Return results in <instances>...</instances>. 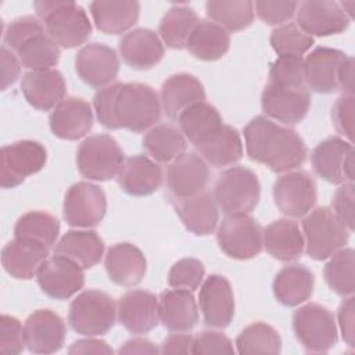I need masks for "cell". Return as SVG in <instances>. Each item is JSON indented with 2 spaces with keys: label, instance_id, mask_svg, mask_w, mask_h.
Segmentation results:
<instances>
[{
  "label": "cell",
  "instance_id": "cell-1",
  "mask_svg": "<svg viewBox=\"0 0 355 355\" xmlns=\"http://www.w3.org/2000/svg\"><path fill=\"white\" fill-rule=\"evenodd\" d=\"M93 108L104 128L135 133L155 126L162 111L157 92L139 82H115L100 89L93 97Z\"/></svg>",
  "mask_w": 355,
  "mask_h": 355
},
{
  "label": "cell",
  "instance_id": "cell-2",
  "mask_svg": "<svg viewBox=\"0 0 355 355\" xmlns=\"http://www.w3.org/2000/svg\"><path fill=\"white\" fill-rule=\"evenodd\" d=\"M247 155L276 173L290 172L306 159L302 137L287 126L277 125L263 115L252 118L244 128Z\"/></svg>",
  "mask_w": 355,
  "mask_h": 355
},
{
  "label": "cell",
  "instance_id": "cell-3",
  "mask_svg": "<svg viewBox=\"0 0 355 355\" xmlns=\"http://www.w3.org/2000/svg\"><path fill=\"white\" fill-rule=\"evenodd\" d=\"M33 8L42 19L46 33L61 47L73 49L83 44L92 24L87 12L73 1H33Z\"/></svg>",
  "mask_w": 355,
  "mask_h": 355
},
{
  "label": "cell",
  "instance_id": "cell-4",
  "mask_svg": "<svg viewBox=\"0 0 355 355\" xmlns=\"http://www.w3.org/2000/svg\"><path fill=\"white\" fill-rule=\"evenodd\" d=\"M218 208L226 215H248L259 202L261 184L254 171L245 166L225 169L214 187Z\"/></svg>",
  "mask_w": 355,
  "mask_h": 355
},
{
  "label": "cell",
  "instance_id": "cell-5",
  "mask_svg": "<svg viewBox=\"0 0 355 355\" xmlns=\"http://www.w3.org/2000/svg\"><path fill=\"white\" fill-rule=\"evenodd\" d=\"M116 319L114 298L100 290H85L69 305L68 323L71 329L86 337L108 333Z\"/></svg>",
  "mask_w": 355,
  "mask_h": 355
},
{
  "label": "cell",
  "instance_id": "cell-6",
  "mask_svg": "<svg viewBox=\"0 0 355 355\" xmlns=\"http://www.w3.org/2000/svg\"><path fill=\"white\" fill-rule=\"evenodd\" d=\"M302 233L306 254L312 259L323 261L345 247L351 232L338 220L331 208L318 207L304 216Z\"/></svg>",
  "mask_w": 355,
  "mask_h": 355
},
{
  "label": "cell",
  "instance_id": "cell-7",
  "mask_svg": "<svg viewBox=\"0 0 355 355\" xmlns=\"http://www.w3.org/2000/svg\"><path fill=\"white\" fill-rule=\"evenodd\" d=\"M123 162V151L110 135L89 136L76 151L78 171L89 180L105 182L118 176Z\"/></svg>",
  "mask_w": 355,
  "mask_h": 355
},
{
  "label": "cell",
  "instance_id": "cell-8",
  "mask_svg": "<svg viewBox=\"0 0 355 355\" xmlns=\"http://www.w3.org/2000/svg\"><path fill=\"white\" fill-rule=\"evenodd\" d=\"M293 330L298 343L309 352H327L338 340L334 315L316 302L305 304L294 312Z\"/></svg>",
  "mask_w": 355,
  "mask_h": 355
},
{
  "label": "cell",
  "instance_id": "cell-9",
  "mask_svg": "<svg viewBox=\"0 0 355 355\" xmlns=\"http://www.w3.org/2000/svg\"><path fill=\"white\" fill-rule=\"evenodd\" d=\"M47 161L44 146L35 140H19L3 146L0 153V186L14 189L28 176L43 169Z\"/></svg>",
  "mask_w": 355,
  "mask_h": 355
},
{
  "label": "cell",
  "instance_id": "cell-10",
  "mask_svg": "<svg viewBox=\"0 0 355 355\" xmlns=\"http://www.w3.org/2000/svg\"><path fill=\"white\" fill-rule=\"evenodd\" d=\"M262 227L250 215L226 216L216 232L219 248L225 255L247 261L259 255L263 248Z\"/></svg>",
  "mask_w": 355,
  "mask_h": 355
},
{
  "label": "cell",
  "instance_id": "cell-11",
  "mask_svg": "<svg viewBox=\"0 0 355 355\" xmlns=\"http://www.w3.org/2000/svg\"><path fill=\"white\" fill-rule=\"evenodd\" d=\"M272 193L277 209L288 218H304L318 198L316 183L306 171L286 172L276 179Z\"/></svg>",
  "mask_w": 355,
  "mask_h": 355
},
{
  "label": "cell",
  "instance_id": "cell-12",
  "mask_svg": "<svg viewBox=\"0 0 355 355\" xmlns=\"http://www.w3.org/2000/svg\"><path fill=\"white\" fill-rule=\"evenodd\" d=\"M313 171L333 184L354 183L352 143L337 136L322 140L311 154Z\"/></svg>",
  "mask_w": 355,
  "mask_h": 355
},
{
  "label": "cell",
  "instance_id": "cell-13",
  "mask_svg": "<svg viewBox=\"0 0 355 355\" xmlns=\"http://www.w3.org/2000/svg\"><path fill=\"white\" fill-rule=\"evenodd\" d=\"M107 212V197L101 187L89 182L72 184L64 198L62 215L69 226H97Z\"/></svg>",
  "mask_w": 355,
  "mask_h": 355
},
{
  "label": "cell",
  "instance_id": "cell-14",
  "mask_svg": "<svg viewBox=\"0 0 355 355\" xmlns=\"http://www.w3.org/2000/svg\"><path fill=\"white\" fill-rule=\"evenodd\" d=\"M40 290L54 300H68L85 284L83 268L76 262L54 254L47 258L36 273Z\"/></svg>",
  "mask_w": 355,
  "mask_h": 355
},
{
  "label": "cell",
  "instance_id": "cell-15",
  "mask_svg": "<svg viewBox=\"0 0 355 355\" xmlns=\"http://www.w3.org/2000/svg\"><path fill=\"white\" fill-rule=\"evenodd\" d=\"M262 111L286 126L300 123L311 107L309 90L304 87H282L266 85L261 96Z\"/></svg>",
  "mask_w": 355,
  "mask_h": 355
},
{
  "label": "cell",
  "instance_id": "cell-16",
  "mask_svg": "<svg viewBox=\"0 0 355 355\" xmlns=\"http://www.w3.org/2000/svg\"><path fill=\"white\" fill-rule=\"evenodd\" d=\"M297 26L309 36H330L344 32L351 19L337 1L308 0L301 1L295 10Z\"/></svg>",
  "mask_w": 355,
  "mask_h": 355
},
{
  "label": "cell",
  "instance_id": "cell-17",
  "mask_svg": "<svg viewBox=\"0 0 355 355\" xmlns=\"http://www.w3.org/2000/svg\"><path fill=\"white\" fill-rule=\"evenodd\" d=\"M75 69L86 85L100 90L116 79L119 58L110 46L104 43H89L76 53Z\"/></svg>",
  "mask_w": 355,
  "mask_h": 355
},
{
  "label": "cell",
  "instance_id": "cell-18",
  "mask_svg": "<svg viewBox=\"0 0 355 355\" xmlns=\"http://www.w3.org/2000/svg\"><path fill=\"white\" fill-rule=\"evenodd\" d=\"M200 311L209 327L225 329L234 316V294L230 282L222 275L208 276L198 293Z\"/></svg>",
  "mask_w": 355,
  "mask_h": 355
},
{
  "label": "cell",
  "instance_id": "cell-19",
  "mask_svg": "<svg viewBox=\"0 0 355 355\" xmlns=\"http://www.w3.org/2000/svg\"><path fill=\"white\" fill-rule=\"evenodd\" d=\"M67 327L58 313L51 309L32 312L24 323L25 344L32 354H54L64 345Z\"/></svg>",
  "mask_w": 355,
  "mask_h": 355
},
{
  "label": "cell",
  "instance_id": "cell-20",
  "mask_svg": "<svg viewBox=\"0 0 355 355\" xmlns=\"http://www.w3.org/2000/svg\"><path fill=\"white\" fill-rule=\"evenodd\" d=\"M209 180L208 164L194 153H183L175 158L166 172L168 189L175 198L184 200L202 190Z\"/></svg>",
  "mask_w": 355,
  "mask_h": 355
},
{
  "label": "cell",
  "instance_id": "cell-21",
  "mask_svg": "<svg viewBox=\"0 0 355 355\" xmlns=\"http://www.w3.org/2000/svg\"><path fill=\"white\" fill-rule=\"evenodd\" d=\"M119 323L133 334H144L153 330L158 322V297L146 290L125 293L116 305Z\"/></svg>",
  "mask_w": 355,
  "mask_h": 355
},
{
  "label": "cell",
  "instance_id": "cell-22",
  "mask_svg": "<svg viewBox=\"0 0 355 355\" xmlns=\"http://www.w3.org/2000/svg\"><path fill=\"white\" fill-rule=\"evenodd\" d=\"M49 125L51 133L58 139H82L93 126L92 105L80 97H67L51 111Z\"/></svg>",
  "mask_w": 355,
  "mask_h": 355
},
{
  "label": "cell",
  "instance_id": "cell-23",
  "mask_svg": "<svg viewBox=\"0 0 355 355\" xmlns=\"http://www.w3.org/2000/svg\"><path fill=\"white\" fill-rule=\"evenodd\" d=\"M49 247L24 237H14L1 251V265L14 279L31 280L49 258Z\"/></svg>",
  "mask_w": 355,
  "mask_h": 355
},
{
  "label": "cell",
  "instance_id": "cell-24",
  "mask_svg": "<svg viewBox=\"0 0 355 355\" xmlns=\"http://www.w3.org/2000/svg\"><path fill=\"white\" fill-rule=\"evenodd\" d=\"M21 92L33 108L50 111L65 98L67 83L57 69L29 71L21 79Z\"/></svg>",
  "mask_w": 355,
  "mask_h": 355
},
{
  "label": "cell",
  "instance_id": "cell-25",
  "mask_svg": "<svg viewBox=\"0 0 355 355\" xmlns=\"http://www.w3.org/2000/svg\"><path fill=\"white\" fill-rule=\"evenodd\" d=\"M165 49L159 36L147 28H136L119 40V54L125 64L133 69H150L164 57Z\"/></svg>",
  "mask_w": 355,
  "mask_h": 355
},
{
  "label": "cell",
  "instance_id": "cell-26",
  "mask_svg": "<svg viewBox=\"0 0 355 355\" xmlns=\"http://www.w3.org/2000/svg\"><path fill=\"white\" fill-rule=\"evenodd\" d=\"M118 184L129 196L143 197L155 193L164 180L161 166L143 154L125 159L118 176Z\"/></svg>",
  "mask_w": 355,
  "mask_h": 355
},
{
  "label": "cell",
  "instance_id": "cell-27",
  "mask_svg": "<svg viewBox=\"0 0 355 355\" xmlns=\"http://www.w3.org/2000/svg\"><path fill=\"white\" fill-rule=\"evenodd\" d=\"M104 266L110 280L123 287L139 284L147 270L143 252L130 243H118L110 247L105 254Z\"/></svg>",
  "mask_w": 355,
  "mask_h": 355
},
{
  "label": "cell",
  "instance_id": "cell-28",
  "mask_svg": "<svg viewBox=\"0 0 355 355\" xmlns=\"http://www.w3.org/2000/svg\"><path fill=\"white\" fill-rule=\"evenodd\" d=\"M345 53L330 47H316L304 60L305 83L318 93H333L338 90V69Z\"/></svg>",
  "mask_w": 355,
  "mask_h": 355
},
{
  "label": "cell",
  "instance_id": "cell-29",
  "mask_svg": "<svg viewBox=\"0 0 355 355\" xmlns=\"http://www.w3.org/2000/svg\"><path fill=\"white\" fill-rule=\"evenodd\" d=\"M159 322L169 331H189L198 322V308L189 290H165L158 297Z\"/></svg>",
  "mask_w": 355,
  "mask_h": 355
},
{
  "label": "cell",
  "instance_id": "cell-30",
  "mask_svg": "<svg viewBox=\"0 0 355 355\" xmlns=\"http://www.w3.org/2000/svg\"><path fill=\"white\" fill-rule=\"evenodd\" d=\"M159 101L165 115L171 119H178L179 114L187 107L205 101V90L194 75L180 72L164 80Z\"/></svg>",
  "mask_w": 355,
  "mask_h": 355
},
{
  "label": "cell",
  "instance_id": "cell-31",
  "mask_svg": "<svg viewBox=\"0 0 355 355\" xmlns=\"http://www.w3.org/2000/svg\"><path fill=\"white\" fill-rule=\"evenodd\" d=\"M262 244L269 255L282 262H291L300 258L305 241L300 226L290 219H276L262 232Z\"/></svg>",
  "mask_w": 355,
  "mask_h": 355
},
{
  "label": "cell",
  "instance_id": "cell-32",
  "mask_svg": "<svg viewBox=\"0 0 355 355\" xmlns=\"http://www.w3.org/2000/svg\"><path fill=\"white\" fill-rule=\"evenodd\" d=\"M90 14L98 31L107 35H121L137 22L140 4L133 0L92 1Z\"/></svg>",
  "mask_w": 355,
  "mask_h": 355
},
{
  "label": "cell",
  "instance_id": "cell-33",
  "mask_svg": "<svg viewBox=\"0 0 355 355\" xmlns=\"http://www.w3.org/2000/svg\"><path fill=\"white\" fill-rule=\"evenodd\" d=\"M176 212L184 227L196 236H208L214 233L219 220L218 204L214 193L202 190L201 193L180 200Z\"/></svg>",
  "mask_w": 355,
  "mask_h": 355
},
{
  "label": "cell",
  "instance_id": "cell-34",
  "mask_svg": "<svg viewBox=\"0 0 355 355\" xmlns=\"http://www.w3.org/2000/svg\"><path fill=\"white\" fill-rule=\"evenodd\" d=\"M315 277L311 269L301 263L282 268L273 280L275 298L284 306H297L308 301L313 293Z\"/></svg>",
  "mask_w": 355,
  "mask_h": 355
},
{
  "label": "cell",
  "instance_id": "cell-35",
  "mask_svg": "<svg viewBox=\"0 0 355 355\" xmlns=\"http://www.w3.org/2000/svg\"><path fill=\"white\" fill-rule=\"evenodd\" d=\"M54 254L90 269L101 261L104 241L94 230H69L55 243Z\"/></svg>",
  "mask_w": 355,
  "mask_h": 355
},
{
  "label": "cell",
  "instance_id": "cell-36",
  "mask_svg": "<svg viewBox=\"0 0 355 355\" xmlns=\"http://www.w3.org/2000/svg\"><path fill=\"white\" fill-rule=\"evenodd\" d=\"M229 47V32L207 19H198L186 42L189 53L201 61H216L227 53Z\"/></svg>",
  "mask_w": 355,
  "mask_h": 355
},
{
  "label": "cell",
  "instance_id": "cell-37",
  "mask_svg": "<svg viewBox=\"0 0 355 355\" xmlns=\"http://www.w3.org/2000/svg\"><path fill=\"white\" fill-rule=\"evenodd\" d=\"M196 148L201 158L214 168L232 166L243 157L240 133L233 126L225 123Z\"/></svg>",
  "mask_w": 355,
  "mask_h": 355
},
{
  "label": "cell",
  "instance_id": "cell-38",
  "mask_svg": "<svg viewBox=\"0 0 355 355\" xmlns=\"http://www.w3.org/2000/svg\"><path fill=\"white\" fill-rule=\"evenodd\" d=\"M178 123L183 136L198 147L223 125V121L214 105L200 101L183 110L178 116Z\"/></svg>",
  "mask_w": 355,
  "mask_h": 355
},
{
  "label": "cell",
  "instance_id": "cell-39",
  "mask_svg": "<svg viewBox=\"0 0 355 355\" xmlns=\"http://www.w3.org/2000/svg\"><path fill=\"white\" fill-rule=\"evenodd\" d=\"M186 137L173 125L161 123L148 129L143 137V147L157 162H172L186 151Z\"/></svg>",
  "mask_w": 355,
  "mask_h": 355
},
{
  "label": "cell",
  "instance_id": "cell-40",
  "mask_svg": "<svg viewBox=\"0 0 355 355\" xmlns=\"http://www.w3.org/2000/svg\"><path fill=\"white\" fill-rule=\"evenodd\" d=\"M205 11L212 22L227 32H239L248 28L255 15L254 3L250 0H209Z\"/></svg>",
  "mask_w": 355,
  "mask_h": 355
},
{
  "label": "cell",
  "instance_id": "cell-41",
  "mask_svg": "<svg viewBox=\"0 0 355 355\" xmlns=\"http://www.w3.org/2000/svg\"><path fill=\"white\" fill-rule=\"evenodd\" d=\"M198 22L196 11L189 6H173L162 17L158 33L166 47L180 50L186 47V42Z\"/></svg>",
  "mask_w": 355,
  "mask_h": 355
},
{
  "label": "cell",
  "instance_id": "cell-42",
  "mask_svg": "<svg viewBox=\"0 0 355 355\" xmlns=\"http://www.w3.org/2000/svg\"><path fill=\"white\" fill-rule=\"evenodd\" d=\"M58 233V219L49 212L37 209L24 214L14 226V237L29 239L49 248L55 245Z\"/></svg>",
  "mask_w": 355,
  "mask_h": 355
},
{
  "label": "cell",
  "instance_id": "cell-43",
  "mask_svg": "<svg viewBox=\"0 0 355 355\" xmlns=\"http://www.w3.org/2000/svg\"><path fill=\"white\" fill-rule=\"evenodd\" d=\"M354 266L355 252L352 248H341L336 251L329 262L324 265L323 276L327 286L341 297H349L354 294Z\"/></svg>",
  "mask_w": 355,
  "mask_h": 355
},
{
  "label": "cell",
  "instance_id": "cell-44",
  "mask_svg": "<svg viewBox=\"0 0 355 355\" xmlns=\"http://www.w3.org/2000/svg\"><path fill=\"white\" fill-rule=\"evenodd\" d=\"M17 55L21 65L31 71L53 69L60 60V47L44 32L22 44L17 50Z\"/></svg>",
  "mask_w": 355,
  "mask_h": 355
},
{
  "label": "cell",
  "instance_id": "cell-45",
  "mask_svg": "<svg viewBox=\"0 0 355 355\" xmlns=\"http://www.w3.org/2000/svg\"><path fill=\"white\" fill-rule=\"evenodd\" d=\"M239 354H279L282 338L279 333L265 322H255L241 330L236 338Z\"/></svg>",
  "mask_w": 355,
  "mask_h": 355
},
{
  "label": "cell",
  "instance_id": "cell-46",
  "mask_svg": "<svg viewBox=\"0 0 355 355\" xmlns=\"http://www.w3.org/2000/svg\"><path fill=\"white\" fill-rule=\"evenodd\" d=\"M270 46L277 55H302L313 46V37L302 32L297 24L287 22L272 31Z\"/></svg>",
  "mask_w": 355,
  "mask_h": 355
},
{
  "label": "cell",
  "instance_id": "cell-47",
  "mask_svg": "<svg viewBox=\"0 0 355 355\" xmlns=\"http://www.w3.org/2000/svg\"><path fill=\"white\" fill-rule=\"evenodd\" d=\"M268 83L282 87H304V58L301 55H279L270 65Z\"/></svg>",
  "mask_w": 355,
  "mask_h": 355
},
{
  "label": "cell",
  "instance_id": "cell-48",
  "mask_svg": "<svg viewBox=\"0 0 355 355\" xmlns=\"http://www.w3.org/2000/svg\"><path fill=\"white\" fill-rule=\"evenodd\" d=\"M205 269L196 258H182L175 262L168 273V284L172 288L194 291L202 283Z\"/></svg>",
  "mask_w": 355,
  "mask_h": 355
},
{
  "label": "cell",
  "instance_id": "cell-49",
  "mask_svg": "<svg viewBox=\"0 0 355 355\" xmlns=\"http://www.w3.org/2000/svg\"><path fill=\"white\" fill-rule=\"evenodd\" d=\"M44 25L36 17L25 15L14 19L4 31V46L17 51L32 37L44 33Z\"/></svg>",
  "mask_w": 355,
  "mask_h": 355
},
{
  "label": "cell",
  "instance_id": "cell-50",
  "mask_svg": "<svg viewBox=\"0 0 355 355\" xmlns=\"http://www.w3.org/2000/svg\"><path fill=\"white\" fill-rule=\"evenodd\" d=\"M26 347L24 326L21 322L10 315L0 318V354L18 355Z\"/></svg>",
  "mask_w": 355,
  "mask_h": 355
},
{
  "label": "cell",
  "instance_id": "cell-51",
  "mask_svg": "<svg viewBox=\"0 0 355 355\" xmlns=\"http://www.w3.org/2000/svg\"><path fill=\"white\" fill-rule=\"evenodd\" d=\"M297 1H255L254 10L261 21L268 25H283L290 21L297 10Z\"/></svg>",
  "mask_w": 355,
  "mask_h": 355
},
{
  "label": "cell",
  "instance_id": "cell-52",
  "mask_svg": "<svg viewBox=\"0 0 355 355\" xmlns=\"http://www.w3.org/2000/svg\"><path fill=\"white\" fill-rule=\"evenodd\" d=\"M354 94H341L331 108V121L336 130L348 141L354 133Z\"/></svg>",
  "mask_w": 355,
  "mask_h": 355
},
{
  "label": "cell",
  "instance_id": "cell-53",
  "mask_svg": "<svg viewBox=\"0 0 355 355\" xmlns=\"http://www.w3.org/2000/svg\"><path fill=\"white\" fill-rule=\"evenodd\" d=\"M354 183H343L333 196L331 211L338 220L349 230H354Z\"/></svg>",
  "mask_w": 355,
  "mask_h": 355
},
{
  "label": "cell",
  "instance_id": "cell-54",
  "mask_svg": "<svg viewBox=\"0 0 355 355\" xmlns=\"http://www.w3.org/2000/svg\"><path fill=\"white\" fill-rule=\"evenodd\" d=\"M193 354H234V347L227 336L209 330L194 337Z\"/></svg>",
  "mask_w": 355,
  "mask_h": 355
},
{
  "label": "cell",
  "instance_id": "cell-55",
  "mask_svg": "<svg viewBox=\"0 0 355 355\" xmlns=\"http://www.w3.org/2000/svg\"><path fill=\"white\" fill-rule=\"evenodd\" d=\"M354 297H345V300L341 302L338 306L337 312V320H338V327L341 331V337L344 343L348 347H354L355 344V333H354Z\"/></svg>",
  "mask_w": 355,
  "mask_h": 355
},
{
  "label": "cell",
  "instance_id": "cell-56",
  "mask_svg": "<svg viewBox=\"0 0 355 355\" xmlns=\"http://www.w3.org/2000/svg\"><path fill=\"white\" fill-rule=\"evenodd\" d=\"M1 55V89L6 90L14 85L21 73V62L18 57L8 47L3 46L0 50Z\"/></svg>",
  "mask_w": 355,
  "mask_h": 355
},
{
  "label": "cell",
  "instance_id": "cell-57",
  "mask_svg": "<svg viewBox=\"0 0 355 355\" xmlns=\"http://www.w3.org/2000/svg\"><path fill=\"white\" fill-rule=\"evenodd\" d=\"M194 336L184 331L169 334L161 344V354H193Z\"/></svg>",
  "mask_w": 355,
  "mask_h": 355
},
{
  "label": "cell",
  "instance_id": "cell-58",
  "mask_svg": "<svg viewBox=\"0 0 355 355\" xmlns=\"http://www.w3.org/2000/svg\"><path fill=\"white\" fill-rule=\"evenodd\" d=\"M112 348L103 340H97L93 337L80 338L71 344L68 348V354L71 355H79V354H112Z\"/></svg>",
  "mask_w": 355,
  "mask_h": 355
},
{
  "label": "cell",
  "instance_id": "cell-59",
  "mask_svg": "<svg viewBox=\"0 0 355 355\" xmlns=\"http://www.w3.org/2000/svg\"><path fill=\"white\" fill-rule=\"evenodd\" d=\"M338 90H344L347 94H354V58L347 55L338 69Z\"/></svg>",
  "mask_w": 355,
  "mask_h": 355
},
{
  "label": "cell",
  "instance_id": "cell-60",
  "mask_svg": "<svg viewBox=\"0 0 355 355\" xmlns=\"http://www.w3.org/2000/svg\"><path fill=\"white\" fill-rule=\"evenodd\" d=\"M119 354H158L159 348L155 347L150 340L135 337L123 343L118 351Z\"/></svg>",
  "mask_w": 355,
  "mask_h": 355
},
{
  "label": "cell",
  "instance_id": "cell-61",
  "mask_svg": "<svg viewBox=\"0 0 355 355\" xmlns=\"http://www.w3.org/2000/svg\"><path fill=\"white\" fill-rule=\"evenodd\" d=\"M341 10L345 12V15L352 19L354 18V7H355V1L354 0H348V1H341L338 3Z\"/></svg>",
  "mask_w": 355,
  "mask_h": 355
}]
</instances>
